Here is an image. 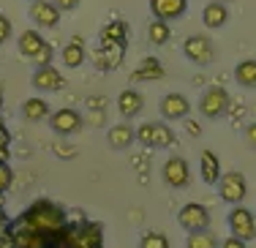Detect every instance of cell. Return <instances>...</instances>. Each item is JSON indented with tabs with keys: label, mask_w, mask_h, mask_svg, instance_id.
Wrapping results in <instances>:
<instances>
[{
	"label": "cell",
	"mask_w": 256,
	"mask_h": 248,
	"mask_svg": "<svg viewBox=\"0 0 256 248\" xmlns=\"http://www.w3.org/2000/svg\"><path fill=\"white\" fill-rule=\"evenodd\" d=\"M20 221H25L30 229L46 234V238H60V234L68 229V213L60 208L52 199H36L33 204L20 216Z\"/></svg>",
	"instance_id": "6da1fadb"
},
{
	"label": "cell",
	"mask_w": 256,
	"mask_h": 248,
	"mask_svg": "<svg viewBox=\"0 0 256 248\" xmlns=\"http://www.w3.org/2000/svg\"><path fill=\"white\" fill-rule=\"evenodd\" d=\"M229 106H232V96H229L226 88H221V84H210L202 93V98H199V112H202V118H207V120L226 118Z\"/></svg>",
	"instance_id": "7a4b0ae2"
},
{
	"label": "cell",
	"mask_w": 256,
	"mask_h": 248,
	"mask_svg": "<svg viewBox=\"0 0 256 248\" xmlns=\"http://www.w3.org/2000/svg\"><path fill=\"white\" fill-rule=\"evenodd\" d=\"M182 55H186L188 63L204 68V66H210L216 60V44H212V38L207 33H194L182 41Z\"/></svg>",
	"instance_id": "3957f363"
},
{
	"label": "cell",
	"mask_w": 256,
	"mask_h": 248,
	"mask_svg": "<svg viewBox=\"0 0 256 248\" xmlns=\"http://www.w3.org/2000/svg\"><path fill=\"white\" fill-rule=\"evenodd\" d=\"M136 142L150 150H166L174 142V131L164 120H158V123H142L136 128Z\"/></svg>",
	"instance_id": "277c9868"
},
{
	"label": "cell",
	"mask_w": 256,
	"mask_h": 248,
	"mask_svg": "<svg viewBox=\"0 0 256 248\" xmlns=\"http://www.w3.org/2000/svg\"><path fill=\"white\" fill-rule=\"evenodd\" d=\"M218 196L226 204H242L248 196V180L242 172L232 169V172H224L221 180H218Z\"/></svg>",
	"instance_id": "5b68a950"
},
{
	"label": "cell",
	"mask_w": 256,
	"mask_h": 248,
	"mask_svg": "<svg viewBox=\"0 0 256 248\" xmlns=\"http://www.w3.org/2000/svg\"><path fill=\"white\" fill-rule=\"evenodd\" d=\"M226 224H229V232L234 234V238L246 240V243H251L256 238V216L248 208H242V204H232Z\"/></svg>",
	"instance_id": "8992f818"
},
{
	"label": "cell",
	"mask_w": 256,
	"mask_h": 248,
	"mask_svg": "<svg viewBox=\"0 0 256 248\" xmlns=\"http://www.w3.org/2000/svg\"><path fill=\"white\" fill-rule=\"evenodd\" d=\"M46 120H50V128H52L58 136H74V134H79V131H82V126H84L82 112L71 110V106L54 110Z\"/></svg>",
	"instance_id": "52a82bcc"
},
{
	"label": "cell",
	"mask_w": 256,
	"mask_h": 248,
	"mask_svg": "<svg viewBox=\"0 0 256 248\" xmlns=\"http://www.w3.org/2000/svg\"><path fill=\"white\" fill-rule=\"evenodd\" d=\"M161 178L169 188H188V183H191V166H188V161L182 156H172V158L164 161Z\"/></svg>",
	"instance_id": "ba28073f"
},
{
	"label": "cell",
	"mask_w": 256,
	"mask_h": 248,
	"mask_svg": "<svg viewBox=\"0 0 256 248\" xmlns=\"http://www.w3.org/2000/svg\"><path fill=\"white\" fill-rule=\"evenodd\" d=\"M178 224L186 232H196V229H210V210L199 202H188L180 208Z\"/></svg>",
	"instance_id": "9c48e42d"
},
{
	"label": "cell",
	"mask_w": 256,
	"mask_h": 248,
	"mask_svg": "<svg viewBox=\"0 0 256 248\" xmlns=\"http://www.w3.org/2000/svg\"><path fill=\"white\" fill-rule=\"evenodd\" d=\"M30 20H33L36 28L41 30H50V28H58L60 25V14L63 11L52 3V0H30Z\"/></svg>",
	"instance_id": "30bf717a"
},
{
	"label": "cell",
	"mask_w": 256,
	"mask_h": 248,
	"mask_svg": "<svg viewBox=\"0 0 256 248\" xmlns=\"http://www.w3.org/2000/svg\"><path fill=\"white\" fill-rule=\"evenodd\" d=\"M30 84L38 93H58L60 88H66V76L54 66H38L33 71V76H30Z\"/></svg>",
	"instance_id": "8fae6325"
},
{
	"label": "cell",
	"mask_w": 256,
	"mask_h": 248,
	"mask_svg": "<svg viewBox=\"0 0 256 248\" xmlns=\"http://www.w3.org/2000/svg\"><path fill=\"white\" fill-rule=\"evenodd\" d=\"M158 112L164 120H186L191 114V101L182 93H166L158 104Z\"/></svg>",
	"instance_id": "7c38bea8"
},
{
	"label": "cell",
	"mask_w": 256,
	"mask_h": 248,
	"mask_svg": "<svg viewBox=\"0 0 256 248\" xmlns=\"http://www.w3.org/2000/svg\"><path fill=\"white\" fill-rule=\"evenodd\" d=\"M186 11H188V0H150V14H153V20L178 22L186 16Z\"/></svg>",
	"instance_id": "4fadbf2b"
},
{
	"label": "cell",
	"mask_w": 256,
	"mask_h": 248,
	"mask_svg": "<svg viewBox=\"0 0 256 248\" xmlns=\"http://www.w3.org/2000/svg\"><path fill=\"white\" fill-rule=\"evenodd\" d=\"M144 110V96L139 93V90H134V88H126L123 93L118 96V112H120V118L123 120H134V118H139Z\"/></svg>",
	"instance_id": "5bb4252c"
},
{
	"label": "cell",
	"mask_w": 256,
	"mask_h": 248,
	"mask_svg": "<svg viewBox=\"0 0 256 248\" xmlns=\"http://www.w3.org/2000/svg\"><path fill=\"white\" fill-rule=\"evenodd\" d=\"M136 142V128H134L131 123H114L112 128L106 131V144L112 150H128L131 144Z\"/></svg>",
	"instance_id": "9a60e30c"
},
{
	"label": "cell",
	"mask_w": 256,
	"mask_h": 248,
	"mask_svg": "<svg viewBox=\"0 0 256 248\" xmlns=\"http://www.w3.org/2000/svg\"><path fill=\"white\" fill-rule=\"evenodd\" d=\"M226 22H229V8H226V3H221V0H212V3L204 6V11H202V25H204L207 30H221V28H226Z\"/></svg>",
	"instance_id": "2e32d148"
},
{
	"label": "cell",
	"mask_w": 256,
	"mask_h": 248,
	"mask_svg": "<svg viewBox=\"0 0 256 248\" xmlns=\"http://www.w3.org/2000/svg\"><path fill=\"white\" fill-rule=\"evenodd\" d=\"M46 38L38 33V30H25V33H20V55L28 58V60H36L41 55V52L46 50Z\"/></svg>",
	"instance_id": "e0dca14e"
},
{
	"label": "cell",
	"mask_w": 256,
	"mask_h": 248,
	"mask_svg": "<svg viewBox=\"0 0 256 248\" xmlns=\"http://www.w3.org/2000/svg\"><path fill=\"white\" fill-rule=\"evenodd\" d=\"M199 174H202V180L207 186H218L224 172H221V158L212 150H202V156H199Z\"/></svg>",
	"instance_id": "ac0fdd59"
},
{
	"label": "cell",
	"mask_w": 256,
	"mask_h": 248,
	"mask_svg": "<svg viewBox=\"0 0 256 248\" xmlns=\"http://www.w3.org/2000/svg\"><path fill=\"white\" fill-rule=\"evenodd\" d=\"M131 80L134 82H150V80H164V66H161V60L158 58H144L142 63L134 68V74H131Z\"/></svg>",
	"instance_id": "d6986e66"
},
{
	"label": "cell",
	"mask_w": 256,
	"mask_h": 248,
	"mask_svg": "<svg viewBox=\"0 0 256 248\" xmlns=\"http://www.w3.org/2000/svg\"><path fill=\"white\" fill-rule=\"evenodd\" d=\"M128 22L112 20L101 28V44H128Z\"/></svg>",
	"instance_id": "ffe728a7"
},
{
	"label": "cell",
	"mask_w": 256,
	"mask_h": 248,
	"mask_svg": "<svg viewBox=\"0 0 256 248\" xmlns=\"http://www.w3.org/2000/svg\"><path fill=\"white\" fill-rule=\"evenodd\" d=\"M52 114L50 104H46V98H28L25 104H22V118L28 120V123H41V120H46Z\"/></svg>",
	"instance_id": "44dd1931"
},
{
	"label": "cell",
	"mask_w": 256,
	"mask_h": 248,
	"mask_svg": "<svg viewBox=\"0 0 256 248\" xmlns=\"http://www.w3.org/2000/svg\"><path fill=\"white\" fill-rule=\"evenodd\" d=\"M234 82L248 90L256 88V58H246L234 66Z\"/></svg>",
	"instance_id": "7402d4cb"
},
{
	"label": "cell",
	"mask_w": 256,
	"mask_h": 248,
	"mask_svg": "<svg viewBox=\"0 0 256 248\" xmlns=\"http://www.w3.org/2000/svg\"><path fill=\"white\" fill-rule=\"evenodd\" d=\"M60 60H63L66 68H79V66H84V60H88V52H84L82 41L74 38L71 44H66L63 52H60Z\"/></svg>",
	"instance_id": "603a6c76"
},
{
	"label": "cell",
	"mask_w": 256,
	"mask_h": 248,
	"mask_svg": "<svg viewBox=\"0 0 256 248\" xmlns=\"http://www.w3.org/2000/svg\"><path fill=\"white\" fill-rule=\"evenodd\" d=\"M169 38H172V22H164V20H153L148 25V41L153 46H164L169 44Z\"/></svg>",
	"instance_id": "cb8c5ba5"
},
{
	"label": "cell",
	"mask_w": 256,
	"mask_h": 248,
	"mask_svg": "<svg viewBox=\"0 0 256 248\" xmlns=\"http://www.w3.org/2000/svg\"><path fill=\"white\" fill-rule=\"evenodd\" d=\"M221 240L212 229H196V232H188L186 248H218Z\"/></svg>",
	"instance_id": "d4e9b609"
},
{
	"label": "cell",
	"mask_w": 256,
	"mask_h": 248,
	"mask_svg": "<svg viewBox=\"0 0 256 248\" xmlns=\"http://www.w3.org/2000/svg\"><path fill=\"white\" fill-rule=\"evenodd\" d=\"M139 248H169V238L164 232H144L142 238H139Z\"/></svg>",
	"instance_id": "484cf974"
},
{
	"label": "cell",
	"mask_w": 256,
	"mask_h": 248,
	"mask_svg": "<svg viewBox=\"0 0 256 248\" xmlns=\"http://www.w3.org/2000/svg\"><path fill=\"white\" fill-rule=\"evenodd\" d=\"M11 183H14V172H11V166L6 161H0V194L8 191Z\"/></svg>",
	"instance_id": "4316f807"
},
{
	"label": "cell",
	"mask_w": 256,
	"mask_h": 248,
	"mask_svg": "<svg viewBox=\"0 0 256 248\" xmlns=\"http://www.w3.org/2000/svg\"><path fill=\"white\" fill-rule=\"evenodd\" d=\"M84 104H88L90 112H106V98H104V96H90Z\"/></svg>",
	"instance_id": "83f0119b"
},
{
	"label": "cell",
	"mask_w": 256,
	"mask_h": 248,
	"mask_svg": "<svg viewBox=\"0 0 256 248\" xmlns=\"http://www.w3.org/2000/svg\"><path fill=\"white\" fill-rule=\"evenodd\" d=\"M11 33H14V30H11V22H8V16H6V14H0V46H3L6 41L11 38Z\"/></svg>",
	"instance_id": "f1b7e54d"
},
{
	"label": "cell",
	"mask_w": 256,
	"mask_h": 248,
	"mask_svg": "<svg viewBox=\"0 0 256 248\" xmlns=\"http://www.w3.org/2000/svg\"><path fill=\"white\" fill-rule=\"evenodd\" d=\"M52 58H54V52H52V46H46V50H44V52H41V55H38V58H36V60H33V63H36V68H38V66H52Z\"/></svg>",
	"instance_id": "f546056e"
},
{
	"label": "cell",
	"mask_w": 256,
	"mask_h": 248,
	"mask_svg": "<svg viewBox=\"0 0 256 248\" xmlns=\"http://www.w3.org/2000/svg\"><path fill=\"white\" fill-rule=\"evenodd\" d=\"M218 248H248L246 246V240H240V238H234V234H229L226 240H221V246Z\"/></svg>",
	"instance_id": "4dcf8cb0"
},
{
	"label": "cell",
	"mask_w": 256,
	"mask_h": 248,
	"mask_svg": "<svg viewBox=\"0 0 256 248\" xmlns=\"http://www.w3.org/2000/svg\"><path fill=\"white\" fill-rule=\"evenodd\" d=\"M246 142H248V148L256 150V120L254 123H248V128H246Z\"/></svg>",
	"instance_id": "1f68e13d"
},
{
	"label": "cell",
	"mask_w": 256,
	"mask_h": 248,
	"mask_svg": "<svg viewBox=\"0 0 256 248\" xmlns=\"http://www.w3.org/2000/svg\"><path fill=\"white\" fill-rule=\"evenodd\" d=\"M52 3L58 6V8L63 11V14H66V11H74V8H76V6H79V0H52Z\"/></svg>",
	"instance_id": "d6a6232c"
},
{
	"label": "cell",
	"mask_w": 256,
	"mask_h": 248,
	"mask_svg": "<svg viewBox=\"0 0 256 248\" xmlns=\"http://www.w3.org/2000/svg\"><path fill=\"white\" fill-rule=\"evenodd\" d=\"M182 123H186V131H188L191 136H199V134H202V126H199L196 120H188V118H186Z\"/></svg>",
	"instance_id": "836d02e7"
},
{
	"label": "cell",
	"mask_w": 256,
	"mask_h": 248,
	"mask_svg": "<svg viewBox=\"0 0 256 248\" xmlns=\"http://www.w3.org/2000/svg\"><path fill=\"white\" fill-rule=\"evenodd\" d=\"M104 114H106V112H90V126H101L104 123Z\"/></svg>",
	"instance_id": "e575fe53"
},
{
	"label": "cell",
	"mask_w": 256,
	"mask_h": 248,
	"mask_svg": "<svg viewBox=\"0 0 256 248\" xmlns=\"http://www.w3.org/2000/svg\"><path fill=\"white\" fill-rule=\"evenodd\" d=\"M6 232H8V229H0V234H6Z\"/></svg>",
	"instance_id": "d590c367"
},
{
	"label": "cell",
	"mask_w": 256,
	"mask_h": 248,
	"mask_svg": "<svg viewBox=\"0 0 256 248\" xmlns=\"http://www.w3.org/2000/svg\"><path fill=\"white\" fill-rule=\"evenodd\" d=\"M221 3H232V0H221Z\"/></svg>",
	"instance_id": "8d00e7d4"
},
{
	"label": "cell",
	"mask_w": 256,
	"mask_h": 248,
	"mask_svg": "<svg viewBox=\"0 0 256 248\" xmlns=\"http://www.w3.org/2000/svg\"><path fill=\"white\" fill-rule=\"evenodd\" d=\"M98 248H104V246H98Z\"/></svg>",
	"instance_id": "74e56055"
}]
</instances>
